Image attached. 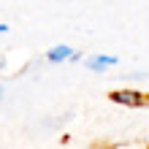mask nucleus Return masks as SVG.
Here are the masks:
<instances>
[{
    "mask_svg": "<svg viewBox=\"0 0 149 149\" xmlns=\"http://www.w3.org/2000/svg\"><path fill=\"white\" fill-rule=\"evenodd\" d=\"M111 103H117V106H127V109H141L146 106V92H138V90H114L111 95Z\"/></svg>",
    "mask_w": 149,
    "mask_h": 149,
    "instance_id": "f257e3e1",
    "label": "nucleus"
},
{
    "mask_svg": "<svg viewBox=\"0 0 149 149\" xmlns=\"http://www.w3.org/2000/svg\"><path fill=\"white\" fill-rule=\"evenodd\" d=\"M84 65L90 68L92 73H103V71H109V68L117 65V57L114 54H90L84 60Z\"/></svg>",
    "mask_w": 149,
    "mask_h": 149,
    "instance_id": "f03ea898",
    "label": "nucleus"
},
{
    "mask_svg": "<svg viewBox=\"0 0 149 149\" xmlns=\"http://www.w3.org/2000/svg\"><path fill=\"white\" fill-rule=\"evenodd\" d=\"M76 54V52L71 49V46H65V43H57V46H52L49 52H46V63H65V60H71Z\"/></svg>",
    "mask_w": 149,
    "mask_h": 149,
    "instance_id": "7ed1b4c3",
    "label": "nucleus"
},
{
    "mask_svg": "<svg viewBox=\"0 0 149 149\" xmlns=\"http://www.w3.org/2000/svg\"><path fill=\"white\" fill-rule=\"evenodd\" d=\"M3 33H8V24H3V22H0V36H3Z\"/></svg>",
    "mask_w": 149,
    "mask_h": 149,
    "instance_id": "20e7f679",
    "label": "nucleus"
},
{
    "mask_svg": "<svg viewBox=\"0 0 149 149\" xmlns=\"http://www.w3.org/2000/svg\"><path fill=\"white\" fill-rule=\"evenodd\" d=\"M3 65H6V60H3V57H0V71H3Z\"/></svg>",
    "mask_w": 149,
    "mask_h": 149,
    "instance_id": "39448f33",
    "label": "nucleus"
},
{
    "mask_svg": "<svg viewBox=\"0 0 149 149\" xmlns=\"http://www.w3.org/2000/svg\"><path fill=\"white\" fill-rule=\"evenodd\" d=\"M0 100H3V87H0Z\"/></svg>",
    "mask_w": 149,
    "mask_h": 149,
    "instance_id": "423d86ee",
    "label": "nucleus"
},
{
    "mask_svg": "<svg viewBox=\"0 0 149 149\" xmlns=\"http://www.w3.org/2000/svg\"><path fill=\"white\" fill-rule=\"evenodd\" d=\"M146 106H149V92H146Z\"/></svg>",
    "mask_w": 149,
    "mask_h": 149,
    "instance_id": "0eeeda50",
    "label": "nucleus"
}]
</instances>
